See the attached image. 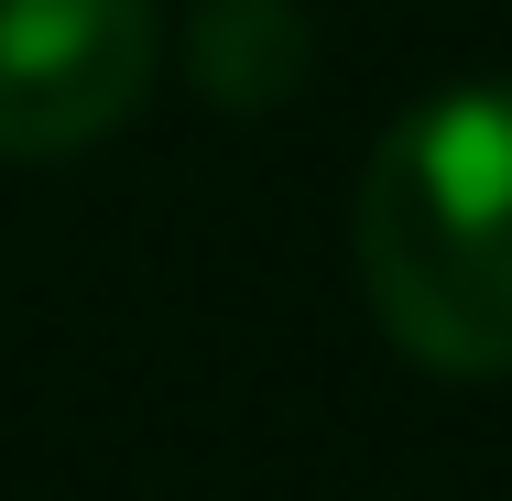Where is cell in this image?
<instances>
[{
  "instance_id": "6da1fadb",
  "label": "cell",
  "mask_w": 512,
  "mask_h": 501,
  "mask_svg": "<svg viewBox=\"0 0 512 501\" xmlns=\"http://www.w3.org/2000/svg\"><path fill=\"white\" fill-rule=\"evenodd\" d=\"M360 284L425 371H512V77L404 109L360 175Z\"/></svg>"
},
{
  "instance_id": "7a4b0ae2",
  "label": "cell",
  "mask_w": 512,
  "mask_h": 501,
  "mask_svg": "<svg viewBox=\"0 0 512 501\" xmlns=\"http://www.w3.org/2000/svg\"><path fill=\"white\" fill-rule=\"evenodd\" d=\"M153 0H0V153H88L153 88Z\"/></svg>"
},
{
  "instance_id": "3957f363",
  "label": "cell",
  "mask_w": 512,
  "mask_h": 501,
  "mask_svg": "<svg viewBox=\"0 0 512 501\" xmlns=\"http://www.w3.org/2000/svg\"><path fill=\"white\" fill-rule=\"evenodd\" d=\"M186 55H197V88L218 109H273L284 88H306L316 22H306V0H207Z\"/></svg>"
}]
</instances>
